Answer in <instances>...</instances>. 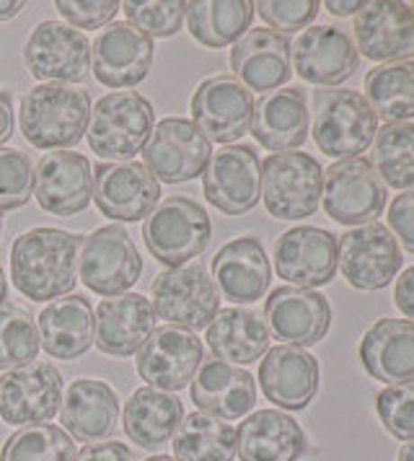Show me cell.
Here are the masks:
<instances>
[{"mask_svg":"<svg viewBox=\"0 0 414 461\" xmlns=\"http://www.w3.org/2000/svg\"><path fill=\"white\" fill-rule=\"evenodd\" d=\"M81 236L62 229L26 230L11 247V277L32 301H58L78 283Z\"/></svg>","mask_w":414,"mask_h":461,"instance_id":"cell-1","label":"cell"},{"mask_svg":"<svg viewBox=\"0 0 414 461\" xmlns=\"http://www.w3.org/2000/svg\"><path fill=\"white\" fill-rule=\"evenodd\" d=\"M91 120V96L70 84L34 86L19 106L21 135L41 150L81 143Z\"/></svg>","mask_w":414,"mask_h":461,"instance_id":"cell-2","label":"cell"},{"mask_svg":"<svg viewBox=\"0 0 414 461\" xmlns=\"http://www.w3.org/2000/svg\"><path fill=\"white\" fill-rule=\"evenodd\" d=\"M378 132V114L368 99L347 88L313 94V143L329 158H357Z\"/></svg>","mask_w":414,"mask_h":461,"instance_id":"cell-3","label":"cell"},{"mask_svg":"<svg viewBox=\"0 0 414 461\" xmlns=\"http://www.w3.org/2000/svg\"><path fill=\"white\" fill-rule=\"evenodd\" d=\"M153 127L156 112L145 96L138 91H112L91 109L86 138L96 156L124 164L143 153Z\"/></svg>","mask_w":414,"mask_h":461,"instance_id":"cell-4","label":"cell"},{"mask_svg":"<svg viewBox=\"0 0 414 461\" xmlns=\"http://www.w3.org/2000/svg\"><path fill=\"white\" fill-rule=\"evenodd\" d=\"M212 239L207 210L189 197H168L145 218L143 241L148 252L168 267H179L205 252Z\"/></svg>","mask_w":414,"mask_h":461,"instance_id":"cell-5","label":"cell"},{"mask_svg":"<svg viewBox=\"0 0 414 461\" xmlns=\"http://www.w3.org/2000/svg\"><path fill=\"white\" fill-rule=\"evenodd\" d=\"M156 314L179 330H205L220 312V291L202 262H186L156 275L150 285Z\"/></svg>","mask_w":414,"mask_h":461,"instance_id":"cell-6","label":"cell"},{"mask_svg":"<svg viewBox=\"0 0 414 461\" xmlns=\"http://www.w3.org/2000/svg\"><path fill=\"white\" fill-rule=\"evenodd\" d=\"M143 273V259L132 236L120 226H102L81 239L78 280L94 294L112 298L130 291Z\"/></svg>","mask_w":414,"mask_h":461,"instance_id":"cell-7","label":"cell"},{"mask_svg":"<svg viewBox=\"0 0 414 461\" xmlns=\"http://www.w3.org/2000/svg\"><path fill=\"white\" fill-rule=\"evenodd\" d=\"M324 171L309 153H272L262 164V200L272 218L303 221L319 210Z\"/></svg>","mask_w":414,"mask_h":461,"instance_id":"cell-8","label":"cell"},{"mask_svg":"<svg viewBox=\"0 0 414 461\" xmlns=\"http://www.w3.org/2000/svg\"><path fill=\"white\" fill-rule=\"evenodd\" d=\"M321 197L331 221L357 229L373 223L381 215L386 205V187L378 179L371 161L357 156L337 161L324 171Z\"/></svg>","mask_w":414,"mask_h":461,"instance_id":"cell-9","label":"cell"},{"mask_svg":"<svg viewBox=\"0 0 414 461\" xmlns=\"http://www.w3.org/2000/svg\"><path fill=\"white\" fill-rule=\"evenodd\" d=\"M404 257L399 241L383 223L373 221L365 226L345 230L337 241V267L357 291H381L399 273Z\"/></svg>","mask_w":414,"mask_h":461,"instance_id":"cell-10","label":"cell"},{"mask_svg":"<svg viewBox=\"0 0 414 461\" xmlns=\"http://www.w3.org/2000/svg\"><path fill=\"white\" fill-rule=\"evenodd\" d=\"M212 148L194 122L166 117L153 127L143 148V167L166 185L197 179L205 171Z\"/></svg>","mask_w":414,"mask_h":461,"instance_id":"cell-11","label":"cell"},{"mask_svg":"<svg viewBox=\"0 0 414 461\" xmlns=\"http://www.w3.org/2000/svg\"><path fill=\"white\" fill-rule=\"evenodd\" d=\"M26 70L50 84H81L91 68L88 37L60 22H41L23 44Z\"/></svg>","mask_w":414,"mask_h":461,"instance_id":"cell-12","label":"cell"},{"mask_svg":"<svg viewBox=\"0 0 414 461\" xmlns=\"http://www.w3.org/2000/svg\"><path fill=\"white\" fill-rule=\"evenodd\" d=\"M254 96L236 76H212L197 86L192 96L194 127L210 143L230 146L251 127Z\"/></svg>","mask_w":414,"mask_h":461,"instance_id":"cell-13","label":"cell"},{"mask_svg":"<svg viewBox=\"0 0 414 461\" xmlns=\"http://www.w3.org/2000/svg\"><path fill=\"white\" fill-rule=\"evenodd\" d=\"M207 203L226 215H244L262 197V161L251 146H226L202 171Z\"/></svg>","mask_w":414,"mask_h":461,"instance_id":"cell-14","label":"cell"},{"mask_svg":"<svg viewBox=\"0 0 414 461\" xmlns=\"http://www.w3.org/2000/svg\"><path fill=\"white\" fill-rule=\"evenodd\" d=\"M205 360V348L194 332L179 327H158L138 350L135 368L150 389L179 392L194 378Z\"/></svg>","mask_w":414,"mask_h":461,"instance_id":"cell-15","label":"cell"},{"mask_svg":"<svg viewBox=\"0 0 414 461\" xmlns=\"http://www.w3.org/2000/svg\"><path fill=\"white\" fill-rule=\"evenodd\" d=\"M60 404L62 376L47 360H34L0 376V418L8 425H40L55 418Z\"/></svg>","mask_w":414,"mask_h":461,"instance_id":"cell-16","label":"cell"},{"mask_svg":"<svg viewBox=\"0 0 414 461\" xmlns=\"http://www.w3.org/2000/svg\"><path fill=\"white\" fill-rule=\"evenodd\" d=\"M274 270L292 288H321L337 275V239L316 226H298L277 236Z\"/></svg>","mask_w":414,"mask_h":461,"instance_id":"cell-17","label":"cell"},{"mask_svg":"<svg viewBox=\"0 0 414 461\" xmlns=\"http://www.w3.org/2000/svg\"><path fill=\"white\" fill-rule=\"evenodd\" d=\"M94 200L102 215L117 223H132L156 210L161 185L143 164H99L94 171Z\"/></svg>","mask_w":414,"mask_h":461,"instance_id":"cell-18","label":"cell"},{"mask_svg":"<svg viewBox=\"0 0 414 461\" xmlns=\"http://www.w3.org/2000/svg\"><path fill=\"white\" fill-rule=\"evenodd\" d=\"M153 65V40L132 23H109L91 44V70L109 88L143 84Z\"/></svg>","mask_w":414,"mask_h":461,"instance_id":"cell-19","label":"cell"},{"mask_svg":"<svg viewBox=\"0 0 414 461\" xmlns=\"http://www.w3.org/2000/svg\"><path fill=\"white\" fill-rule=\"evenodd\" d=\"M34 197L44 212L70 218L88 208L94 197V171L76 150L44 153L34 168Z\"/></svg>","mask_w":414,"mask_h":461,"instance_id":"cell-20","label":"cell"},{"mask_svg":"<svg viewBox=\"0 0 414 461\" xmlns=\"http://www.w3.org/2000/svg\"><path fill=\"white\" fill-rule=\"evenodd\" d=\"M290 63L309 84L339 86L355 76L360 55L342 29L310 26L290 44Z\"/></svg>","mask_w":414,"mask_h":461,"instance_id":"cell-21","label":"cell"},{"mask_svg":"<svg viewBox=\"0 0 414 461\" xmlns=\"http://www.w3.org/2000/svg\"><path fill=\"white\" fill-rule=\"evenodd\" d=\"M352 32L355 47L373 63H404L414 58V14L407 3H365Z\"/></svg>","mask_w":414,"mask_h":461,"instance_id":"cell-22","label":"cell"},{"mask_svg":"<svg viewBox=\"0 0 414 461\" xmlns=\"http://www.w3.org/2000/svg\"><path fill=\"white\" fill-rule=\"evenodd\" d=\"M265 321L272 335L292 348H310L321 342L331 324V306L327 295L283 285L269 294L265 303Z\"/></svg>","mask_w":414,"mask_h":461,"instance_id":"cell-23","label":"cell"},{"mask_svg":"<svg viewBox=\"0 0 414 461\" xmlns=\"http://www.w3.org/2000/svg\"><path fill=\"white\" fill-rule=\"evenodd\" d=\"M153 330H156V309L145 295H112L96 306L94 342L106 356H135L145 345V339L153 335Z\"/></svg>","mask_w":414,"mask_h":461,"instance_id":"cell-24","label":"cell"},{"mask_svg":"<svg viewBox=\"0 0 414 461\" xmlns=\"http://www.w3.org/2000/svg\"><path fill=\"white\" fill-rule=\"evenodd\" d=\"M194 407L218 420H238L256 404V381L241 366L210 357L192 378Z\"/></svg>","mask_w":414,"mask_h":461,"instance_id":"cell-25","label":"cell"},{"mask_svg":"<svg viewBox=\"0 0 414 461\" xmlns=\"http://www.w3.org/2000/svg\"><path fill=\"white\" fill-rule=\"evenodd\" d=\"M259 384L269 402L283 410H306L319 392V360L303 348H269L259 366Z\"/></svg>","mask_w":414,"mask_h":461,"instance_id":"cell-26","label":"cell"},{"mask_svg":"<svg viewBox=\"0 0 414 461\" xmlns=\"http://www.w3.org/2000/svg\"><path fill=\"white\" fill-rule=\"evenodd\" d=\"M212 280L230 303H254L267 294L272 267L259 239L241 236L212 257Z\"/></svg>","mask_w":414,"mask_h":461,"instance_id":"cell-27","label":"cell"},{"mask_svg":"<svg viewBox=\"0 0 414 461\" xmlns=\"http://www.w3.org/2000/svg\"><path fill=\"white\" fill-rule=\"evenodd\" d=\"M230 68L248 91H274L292 76L290 40L272 29H248L230 50Z\"/></svg>","mask_w":414,"mask_h":461,"instance_id":"cell-28","label":"cell"},{"mask_svg":"<svg viewBox=\"0 0 414 461\" xmlns=\"http://www.w3.org/2000/svg\"><path fill=\"white\" fill-rule=\"evenodd\" d=\"M309 102L301 88L269 91L254 102L251 135L274 153L295 150L309 140Z\"/></svg>","mask_w":414,"mask_h":461,"instance_id":"cell-29","label":"cell"},{"mask_svg":"<svg viewBox=\"0 0 414 461\" xmlns=\"http://www.w3.org/2000/svg\"><path fill=\"white\" fill-rule=\"evenodd\" d=\"M60 418L70 438L96 443L117 430L120 399L109 384L96 378H78L65 389Z\"/></svg>","mask_w":414,"mask_h":461,"instance_id":"cell-30","label":"cell"},{"mask_svg":"<svg viewBox=\"0 0 414 461\" xmlns=\"http://www.w3.org/2000/svg\"><path fill=\"white\" fill-rule=\"evenodd\" d=\"M363 368L389 386L414 384V324L404 319H378L360 339Z\"/></svg>","mask_w":414,"mask_h":461,"instance_id":"cell-31","label":"cell"},{"mask_svg":"<svg viewBox=\"0 0 414 461\" xmlns=\"http://www.w3.org/2000/svg\"><path fill=\"white\" fill-rule=\"evenodd\" d=\"M309 438L298 420L280 410H259L236 430V454L241 461H298Z\"/></svg>","mask_w":414,"mask_h":461,"instance_id":"cell-32","label":"cell"},{"mask_svg":"<svg viewBox=\"0 0 414 461\" xmlns=\"http://www.w3.org/2000/svg\"><path fill=\"white\" fill-rule=\"evenodd\" d=\"M40 345L58 360H76L94 345V309L86 295H65L52 301L37 321Z\"/></svg>","mask_w":414,"mask_h":461,"instance_id":"cell-33","label":"cell"},{"mask_svg":"<svg viewBox=\"0 0 414 461\" xmlns=\"http://www.w3.org/2000/svg\"><path fill=\"white\" fill-rule=\"evenodd\" d=\"M205 339L212 357L230 366H248L269 350V327L256 312L220 309L210 321Z\"/></svg>","mask_w":414,"mask_h":461,"instance_id":"cell-34","label":"cell"},{"mask_svg":"<svg viewBox=\"0 0 414 461\" xmlns=\"http://www.w3.org/2000/svg\"><path fill=\"white\" fill-rule=\"evenodd\" d=\"M182 420L184 407L179 397L150 386L138 389L124 404V433L145 451H158L174 438Z\"/></svg>","mask_w":414,"mask_h":461,"instance_id":"cell-35","label":"cell"},{"mask_svg":"<svg viewBox=\"0 0 414 461\" xmlns=\"http://www.w3.org/2000/svg\"><path fill=\"white\" fill-rule=\"evenodd\" d=\"M254 3L248 0H202L186 3V29L200 44L220 50L236 44L251 26Z\"/></svg>","mask_w":414,"mask_h":461,"instance_id":"cell-36","label":"cell"},{"mask_svg":"<svg viewBox=\"0 0 414 461\" xmlns=\"http://www.w3.org/2000/svg\"><path fill=\"white\" fill-rule=\"evenodd\" d=\"M171 446L176 461H233L236 430L226 420L192 412L179 422Z\"/></svg>","mask_w":414,"mask_h":461,"instance_id":"cell-37","label":"cell"},{"mask_svg":"<svg viewBox=\"0 0 414 461\" xmlns=\"http://www.w3.org/2000/svg\"><path fill=\"white\" fill-rule=\"evenodd\" d=\"M365 99L386 122H407L414 117V63H389L365 76Z\"/></svg>","mask_w":414,"mask_h":461,"instance_id":"cell-38","label":"cell"},{"mask_svg":"<svg viewBox=\"0 0 414 461\" xmlns=\"http://www.w3.org/2000/svg\"><path fill=\"white\" fill-rule=\"evenodd\" d=\"M373 168L383 187H414V125L386 122L373 138Z\"/></svg>","mask_w":414,"mask_h":461,"instance_id":"cell-39","label":"cell"},{"mask_svg":"<svg viewBox=\"0 0 414 461\" xmlns=\"http://www.w3.org/2000/svg\"><path fill=\"white\" fill-rule=\"evenodd\" d=\"M76 440L62 428L40 422L26 425L5 440L0 461H76Z\"/></svg>","mask_w":414,"mask_h":461,"instance_id":"cell-40","label":"cell"},{"mask_svg":"<svg viewBox=\"0 0 414 461\" xmlns=\"http://www.w3.org/2000/svg\"><path fill=\"white\" fill-rule=\"evenodd\" d=\"M40 330L29 309L19 303L0 306V371H14L40 356Z\"/></svg>","mask_w":414,"mask_h":461,"instance_id":"cell-41","label":"cell"},{"mask_svg":"<svg viewBox=\"0 0 414 461\" xmlns=\"http://www.w3.org/2000/svg\"><path fill=\"white\" fill-rule=\"evenodd\" d=\"M120 11H124L127 23L140 29L150 40L174 37L186 19V3L182 0H127Z\"/></svg>","mask_w":414,"mask_h":461,"instance_id":"cell-42","label":"cell"},{"mask_svg":"<svg viewBox=\"0 0 414 461\" xmlns=\"http://www.w3.org/2000/svg\"><path fill=\"white\" fill-rule=\"evenodd\" d=\"M34 194V164L19 148H0V210L23 208Z\"/></svg>","mask_w":414,"mask_h":461,"instance_id":"cell-43","label":"cell"},{"mask_svg":"<svg viewBox=\"0 0 414 461\" xmlns=\"http://www.w3.org/2000/svg\"><path fill=\"white\" fill-rule=\"evenodd\" d=\"M383 428L399 440H414V384L389 386L375 402Z\"/></svg>","mask_w":414,"mask_h":461,"instance_id":"cell-44","label":"cell"},{"mask_svg":"<svg viewBox=\"0 0 414 461\" xmlns=\"http://www.w3.org/2000/svg\"><path fill=\"white\" fill-rule=\"evenodd\" d=\"M319 3L316 0H259L254 3V11L262 16V22L269 23L272 32H298L306 29L319 16Z\"/></svg>","mask_w":414,"mask_h":461,"instance_id":"cell-45","label":"cell"},{"mask_svg":"<svg viewBox=\"0 0 414 461\" xmlns=\"http://www.w3.org/2000/svg\"><path fill=\"white\" fill-rule=\"evenodd\" d=\"M122 3L117 0H94V3H73V0H58L55 8L60 11L65 22L73 23V29H99V26H109V22L117 16Z\"/></svg>","mask_w":414,"mask_h":461,"instance_id":"cell-46","label":"cell"},{"mask_svg":"<svg viewBox=\"0 0 414 461\" xmlns=\"http://www.w3.org/2000/svg\"><path fill=\"white\" fill-rule=\"evenodd\" d=\"M389 226L393 230V239H399L404 249L414 252V187L393 197L389 205Z\"/></svg>","mask_w":414,"mask_h":461,"instance_id":"cell-47","label":"cell"},{"mask_svg":"<svg viewBox=\"0 0 414 461\" xmlns=\"http://www.w3.org/2000/svg\"><path fill=\"white\" fill-rule=\"evenodd\" d=\"M76 461H135V454L120 440L88 443Z\"/></svg>","mask_w":414,"mask_h":461,"instance_id":"cell-48","label":"cell"},{"mask_svg":"<svg viewBox=\"0 0 414 461\" xmlns=\"http://www.w3.org/2000/svg\"><path fill=\"white\" fill-rule=\"evenodd\" d=\"M393 301H396V309L407 319H412L414 324V265L407 267L401 277L396 280V288H393Z\"/></svg>","mask_w":414,"mask_h":461,"instance_id":"cell-49","label":"cell"},{"mask_svg":"<svg viewBox=\"0 0 414 461\" xmlns=\"http://www.w3.org/2000/svg\"><path fill=\"white\" fill-rule=\"evenodd\" d=\"M14 135V99L8 91H0V146Z\"/></svg>","mask_w":414,"mask_h":461,"instance_id":"cell-50","label":"cell"},{"mask_svg":"<svg viewBox=\"0 0 414 461\" xmlns=\"http://www.w3.org/2000/svg\"><path fill=\"white\" fill-rule=\"evenodd\" d=\"M324 8L334 14V16H357V11H363L365 8V3L363 0H352V3H337V0H327L324 3Z\"/></svg>","mask_w":414,"mask_h":461,"instance_id":"cell-51","label":"cell"},{"mask_svg":"<svg viewBox=\"0 0 414 461\" xmlns=\"http://www.w3.org/2000/svg\"><path fill=\"white\" fill-rule=\"evenodd\" d=\"M23 3L21 0H0V22H8L14 16H19Z\"/></svg>","mask_w":414,"mask_h":461,"instance_id":"cell-52","label":"cell"},{"mask_svg":"<svg viewBox=\"0 0 414 461\" xmlns=\"http://www.w3.org/2000/svg\"><path fill=\"white\" fill-rule=\"evenodd\" d=\"M396 461H414V440H407L401 448H399V456Z\"/></svg>","mask_w":414,"mask_h":461,"instance_id":"cell-53","label":"cell"},{"mask_svg":"<svg viewBox=\"0 0 414 461\" xmlns=\"http://www.w3.org/2000/svg\"><path fill=\"white\" fill-rule=\"evenodd\" d=\"M5 294H8V283H5V275H3V267H0V306H3Z\"/></svg>","mask_w":414,"mask_h":461,"instance_id":"cell-54","label":"cell"},{"mask_svg":"<svg viewBox=\"0 0 414 461\" xmlns=\"http://www.w3.org/2000/svg\"><path fill=\"white\" fill-rule=\"evenodd\" d=\"M145 461H176L174 456H166V454H158V456H150V459Z\"/></svg>","mask_w":414,"mask_h":461,"instance_id":"cell-55","label":"cell"},{"mask_svg":"<svg viewBox=\"0 0 414 461\" xmlns=\"http://www.w3.org/2000/svg\"><path fill=\"white\" fill-rule=\"evenodd\" d=\"M0 230H3V218H0Z\"/></svg>","mask_w":414,"mask_h":461,"instance_id":"cell-56","label":"cell"},{"mask_svg":"<svg viewBox=\"0 0 414 461\" xmlns=\"http://www.w3.org/2000/svg\"><path fill=\"white\" fill-rule=\"evenodd\" d=\"M410 8H412V14H414V5H410Z\"/></svg>","mask_w":414,"mask_h":461,"instance_id":"cell-57","label":"cell"}]
</instances>
